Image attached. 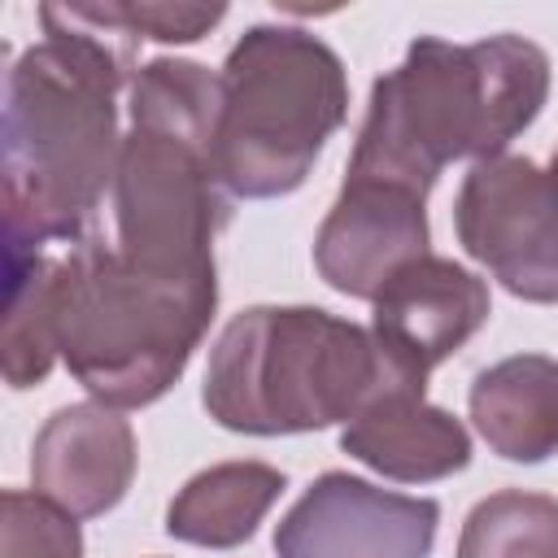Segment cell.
I'll use <instances>...</instances> for the list:
<instances>
[{"label":"cell","instance_id":"obj_1","mask_svg":"<svg viewBox=\"0 0 558 558\" xmlns=\"http://www.w3.org/2000/svg\"><path fill=\"white\" fill-rule=\"evenodd\" d=\"M44 44L4 78L0 209L9 253L78 244L92 231L122 157L118 87L135 70L131 35L105 4H44Z\"/></svg>","mask_w":558,"mask_h":558},{"label":"cell","instance_id":"obj_8","mask_svg":"<svg viewBox=\"0 0 558 558\" xmlns=\"http://www.w3.org/2000/svg\"><path fill=\"white\" fill-rule=\"evenodd\" d=\"M440 506L375 488L349 471L318 475L275 527L279 558H427Z\"/></svg>","mask_w":558,"mask_h":558},{"label":"cell","instance_id":"obj_6","mask_svg":"<svg viewBox=\"0 0 558 558\" xmlns=\"http://www.w3.org/2000/svg\"><path fill=\"white\" fill-rule=\"evenodd\" d=\"M227 187L214 174V157L131 126L113 174V227L118 248L157 270H214V235L227 227Z\"/></svg>","mask_w":558,"mask_h":558},{"label":"cell","instance_id":"obj_14","mask_svg":"<svg viewBox=\"0 0 558 558\" xmlns=\"http://www.w3.org/2000/svg\"><path fill=\"white\" fill-rule=\"evenodd\" d=\"M279 493L283 471L266 462H218L179 488V497L166 510V532L174 541L205 549L244 545Z\"/></svg>","mask_w":558,"mask_h":558},{"label":"cell","instance_id":"obj_13","mask_svg":"<svg viewBox=\"0 0 558 558\" xmlns=\"http://www.w3.org/2000/svg\"><path fill=\"white\" fill-rule=\"evenodd\" d=\"M471 423L506 462H545L558 453V362L514 353L471 384Z\"/></svg>","mask_w":558,"mask_h":558},{"label":"cell","instance_id":"obj_3","mask_svg":"<svg viewBox=\"0 0 558 558\" xmlns=\"http://www.w3.org/2000/svg\"><path fill=\"white\" fill-rule=\"evenodd\" d=\"M423 388L427 375L388 357L357 323L314 305H253L214 340L201 401L231 432L292 436L349 423L379 392Z\"/></svg>","mask_w":558,"mask_h":558},{"label":"cell","instance_id":"obj_11","mask_svg":"<svg viewBox=\"0 0 558 558\" xmlns=\"http://www.w3.org/2000/svg\"><path fill=\"white\" fill-rule=\"evenodd\" d=\"M35 493L74 519L113 510L135 480V432L109 405H61L31 449Z\"/></svg>","mask_w":558,"mask_h":558},{"label":"cell","instance_id":"obj_7","mask_svg":"<svg viewBox=\"0 0 558 558\" xmlns=\"http://www.w3.org/2000/svg\"><path fill=\"white\" fill-rule=\"evenodd\" d=\"M462 248L519 301L558 305V170L527 157L475 161L453 205Z\"/></svg>","mask_w":558,"mask_h":558},{"label":"cell","instance_id":"obj_19","mask_svg":"<svg viewBox=\"0 0 558 558\" xmlns=\"http://www.w3.org/2000/svg\"><path fill=\"white\" fill-rule=\"evenodd\" d=\"M105 9L131 35V44H140V39L192 44L227 17V4H148V0H135V4H105Z\"/></svg>","mask_w":558,"mask_h":558},{"label":"cell","instance_id":"obj_5","mask_svg":"<svg viewBox=\"0 0 558 558\" xmlns=\"http://www.w3.org/2000/svg\"><path fill=\"white\" fill-rule=\"evenodd\" d=\"M349 113L340 57L310 31L253 26L227 52L214 174L231 196H288Z\"/></svg>","mask_w":558,"mask_h":558},{"label":"cell","instance_id":"obj_18","mask_svg":"<svg viewBox=\"0 0 558 558\" xmlns=\"http://www.w3.org/2000/svg\"><path fill=\"white\" fill-rule=\"evenodd\" d=\"M0 558H83L74 514L39 493H0Z\"/></svg>","mask_w":558,"mask_h":558},{"label":"cell","instance_id":"obj_4","mask_svg":"<svg viewBox=\"0 0 558 558\" xmlns=\"http://www.w3.org/2000/svg\"><path fill=\"white\" fill-rule=\"evenodd\" d=\"M218 270H157L105 235L61 253L57 353L109 410L153 405L209 331Z\"/></svg>","mask_w":558,"mask_h":558},{"label":"cell","instance_id":"obj_12","mask_svg":"<svg viewBox=\"0 0 558 558\" xmlns=\"http://www.w3.org/2000/svg\"><path fill=\"white\" fill-rule=\"evenodd\" d=\"M340 449L401 484L445 480L471 462L466 427L449 410L427 405L418 392H379L357 418L344 423Z\"/></svg>","mask_w":558,"mask_h":558},{"label":"cell","instance_id":"obj_15","mask_svg":"<svg viewBox=\"0 0 558 558\" xmlns=\"http://www.w3.org/2000/svg\"><path fill=\"white\" fill-rule=\"evenodd\" d=\"M57 270L61 257L44 248L9 253V296L0 318V371L9 388H35L48 379L57 353Z\"/></svg>","mask_w":558,"mask_h":558},{"label":"cell","instance_id":"obj_2","mask_svg":"<svg viewBox=\"0 0 558 558\" xmlns=\"http://www.w3.org/2000/svg\"><path fill=\"white\" fill-rule=\"evenodd\" d=\"M549 96V57L523 35L449 44L418 35L397 70L375 78L349 174L392 183L427 201L458 157H501Z\"/></svg>","mask_w":558,"mask_h":558},{"label":"cell","instance_id":"obj_16","mask_svg":"<svg viewBox=\"0 0 558 558\" xmlns=\"http://www.w3.org/2000/svg\"><path fill=\"white\" fill-rule=\"evenodd\" d=\"M222 113V74L196 61L157 57L131 78V126L183 140L214 157V131Z\"/></svg>","mask_w":558,"mask_h":558},{"label":"cell","instance_id":"obj_20","mask_svg":"<svg viewBox=\"0 0 558 558\" xmlns=\"http://www.w3.org/2000/svg\"><path fill=\"white\" fill-rule=\"evenodd\" d=\"M554 170H558V153H554Z\"/></svg>","mask_w":558,"mask_h":558},{"label":"cell","instance_id":"obj_17","mask_svg":"<svg viewBox=\"0 0 558 558\" xmlns=\"http://www.w3.org/2000/svg\"><path fill=\"white\" fill-rule=\"evenodd\" d=\"M458 558H558V497L523 488L484 497L462 523Z\"/></svg>","mask_w":558,"mask_h":558},{"label":"cell","instance_id":"obj_10","mask_svg":"<svg viewBox=\"0 0 558 558\" xmlns=\"http://www.w3.org/2000/svg\"><path fill=\"white\" fill-rule=\"evenodd\" d=\"M488 323V283L449 257L401 266L375 296V340L414 371L440 366Z\"/></svg>","mask_w":558,"mask_h":558},{"label":"cell","instance_id":"obj_9","mask_svg":"<svg viewBox=\"0 0 558 558\" xmlns=\"http://www.w3.org/2000/svg\"><path fill=\"white\" fill-rule=\"evenodd\" d=\"M423 196L371 183V179H344L331 214L323 218L314 235V266L318 275L344 292L375 301L379 288L410 262L427 257V214Z\"/></svg>","mask_w":558,"mask_h":558}]
</instances>
